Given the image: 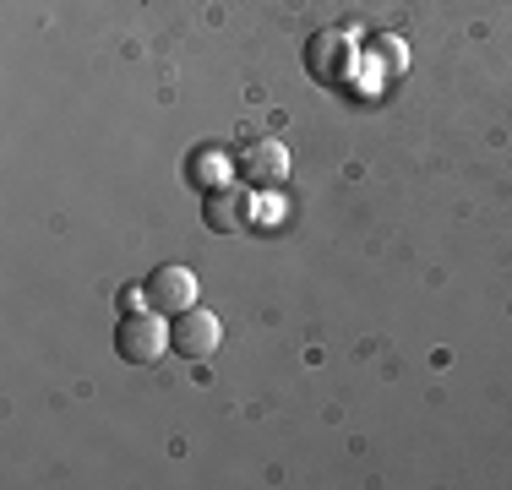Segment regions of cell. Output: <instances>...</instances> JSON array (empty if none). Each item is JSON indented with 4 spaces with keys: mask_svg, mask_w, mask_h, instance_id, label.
<instances>
[{
    "mask_svg": "<svg viewBox=\"0 0 512 490\" xmlns=\"http://www.w3.org/2000/svg\"><path fill=\"white\" fill-rule=\"evenodd\" d=\"M191 186H202V191H218V186H229V164H224V153H191Z\"/></svg>",
    "mask_w": 512,
    "mask_h": 490,
    "instance_id": "obj_7",
    "label": "cell"
},
{
    "mask_svg": "<svg viewBox=\"0 0 512 490\" xmlns=\"http://www.w3.org/2000/svg\"><path fill=\"white\" fill-rule=\"evenodd\" d=\"M284 180H289V147L284 142L262 137V142H251L246 153H240V186L273 191V186H284Z\"/></svg>",
    "mask_w": 512,
    "mask_h": 490,
    "instance_id": "obj_5",
    "label": "cell"
},
{
    "mask_svg": "<svg viewBox=\"0 0 512 490\" xmlns=\"http://www.w3.org/2000/svg\"><path fill=\"white\" fill-rule=\"evenodd\" d=\"M218 343H224V327H218V316L202 311V305H191V311H180L175 322H169V349H175L180 360H213Z\"/></svg>",
    "mask_w": 512,
    "mask_h": 490,
    "instance_id": "obj_2",
    "label": "cell"
},
{
    "mask_svg": "<svg viewBox=\"0 0 512 490\" xmlns=\"http://www.w3.org/2000/svg\"><path fill=\"white\" fill-rule=\"evenodd\" d=\"M376 55H387V66L404 71V39H382V44H376Z\"/></svg>",
    "mask_w": 512,
    "mask_h": 490,
    "instance_id": "obj_8",
    "label": "cell"
},
{
    "mask_svg": "<svg viewBox=\"0 0 512 490\" xmlns=\"http://www.w3.org/2000/svg\"><path fill=\"white\" fill-rule=\"evenodd\" d=\"M142 289H148V311H164V316H180L197 305V273L180 262H164L153 267L148 278H142Z\"/></svg>",
    "mask_w": 512,
    "mask_h": 490,
    "instance_id": "obj_3",
    "label": "cell"
},
{
    "mask_svg": "<svg viewBox=\"0 0 512 490\" xmlns=\"http://www.w3.org/2000/svg\"><path fill=\"white\" fill-rule=\"evenodd\" d=\"M115 349H120V360H131V365L164 360V349H169L164 311H126L120 327H115Z\"/></svg>",
    "mask_w": 512,
    "mask_h": 490,
    "instance_id": "obj_1",
    "label": "cell"
},
{
    "mask_svg": "<svg viewBox=\"0 0 512 490\" xmlns=\"http://www.w3.org/2000/svg\"><path fill=\"white\" fill-rule=\"evenodd\" d=\"M202 218H207V229H218V235H235V229H246V218H251V186L202 191Z\"/></svg>",
    "mask_w": 512,
    "mask_h": 490,
    "instance_id": "obj_6",
    "label": "cell"
},
{
    "mask_svg": "<svg viewBox=\"0 0 512 490\" xmlns=\"http://www.w3.org/2000/svg\"><path fill=\"white\" fill-rule=\"evenodd\" d=\"M306 71L316 82H327V88H338V82L355 77V44H349V33H338V28L316 33V39L306 44Z\"/></svg>",
    "mask_w": 512,
    "mask_h": 490,
    "instance_id": "obj_4",
    "label": "cell"
}]
</instances>
